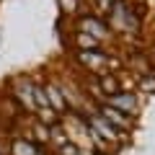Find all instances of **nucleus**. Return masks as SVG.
Instances as JSON below:
<instances>
[{
  "mask_svg": "<svg viewBox=\"0 0 155 155\" xmlns=\"http://www.w3.org/2000/svg\"><path fill=\"white\" fill-rule=\"evenodd\" d=\"M101 116H104V122L106 124H111V127L119 132V129H132V119H129L127 114H122V111H116V109H111V106H101Z\"/></svg>",
  "mask_w": 155,
  "mask_h": 155,
  "instance_id": "1",
  "label": "nucleus"
},
{
  "mask_svg": "<svg viewBox=\"0 0 155 155\" xmlns=\"http://www.w3.org/2000/svg\"><path fill=\"white\" fill-rule=\"evenodd\" d=\"M106 106H111V109H116V111H122V114H134L137 111V98H134L132 93H114V96H109V104Z\"/></svg>",
  "mask_w": 155,
  "mask_h": 155,
  "instance_id": "2",
  "label": "nucleus"
},
{
  "mask_svg": "<svg viewBox=\"0 0 155 155\" xmlns=\"http://www.w3.org/2000/svg\"><path fill=\"white\" fill-rule=\"evenodd\" d=\"M44 96H47V101H49V109H52V111H57V114H60V111L67 109L65 98H62V91L57 88L54 83H47V85H44Z\"/></svg>",
  "mask_w": 155,
  "mask_h": 155,
  "instance_id": "3",
  "label": "nucleus"
},
{
  "mask_svg": "<svg viewBox=\"0 0 155 155\" xmlns=\"http://www.w3.org/2000/svg\"><path fill=\"white\" fill-rule=\"evenodd\" d=\"M80 28H83V34H88V36H93V34H96V39H106V36H109V28H106L101 21L91 18V16L80 21Z\"/></svg>",
  "mask_w": 155,
  "mask_h": 155,
  "instance_id": "4",
  "label": "nucleus"
},
{
  "mask_svg": "<svg viewBox=\"0 0 155 155\" xmlns=\"http://www.w3.org/2000/svg\"><path fill=\"white\" fill-rule=\"evenodd\" d=\"M36 153H39V147L26 137H16L11 142V155H36Z\"/></svg>",
  "mask_w": 155,
  "mask_h": 155,
  "instance_id": "5",
  "label": "nucleus"
},
{
  "mask_svg": "<svg viewBox=\"0 0 155 155\" xmlns=\"http://www.w3.org/2000/svg\"><path fill=\"white\" fill-rule=\"evenodd\" d=\"M49 142L54 145L57 150H60V147H65V145L70 142V140H67V132H65L62 127H57V124H52V127H49Z\"/></svg>",
  "mask_w": 155,
  "mask_h": 155,
  "instance_id": "6",
  "label": "nucleus"
},
{
  "mask_svg": "<svg viewBox=\"0 0 155 155\" xmlns=\"http://www.w3.org/2000/svg\"><path fill=\"white\" fill-rule=\"evenodd\" d=\"M78 57H80V62L88 65V67H98V65L106 62V54H101V52H80Z\"/></svg>",
  "mask_w": 155,
  "mask_h": 155,
  "instance_id": "7",
  "label": "nucleus"
},
{
  "mask_svg": "<svg viewBox=\"0 0 155 155\" xmlns=\"http://www.w3.org/2000/svg\"><path fill=\"white\" fill-rule=\"evenodd\" d=\"M78 44L83 47V52H91V49L98 47V39H96V36H88V34H80V36H78Z\"/></svg>",
  "mask_w": 155,
  "mask_h": 155,
  "instance_id": "8",
  "label": "nucleus"
},
{
  "mask_svg": "<svg viewBox=\"0 0 155 155\" xmlns=\"http://www.w3.org/2000/svg\"><path fill=\"white\" fill-rule=\"evenodd\" d=\"M109 3L111 0H101V8H109Z\"/></svg>",
  "mask_w": 155,
  "mask_h": 155,
  "instance_id": "9",
  "label": "nucleus"
}]
</instances>
